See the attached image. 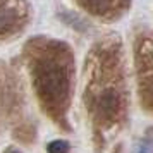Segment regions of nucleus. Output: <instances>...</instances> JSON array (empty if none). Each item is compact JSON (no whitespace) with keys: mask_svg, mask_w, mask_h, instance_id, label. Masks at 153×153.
I'll list each match as a JSON object with an SVG mask.
<instances>
[{"mask_svg":"<svg viewBox=\"0 0 153 153\" xmlns=\"http://www.w3.org/2000/svg\"><path fill=\"white\" fill-rule=\"evenodd\" d=\"M117 95L115 93H105V95H102V98L98 100V105H100V108H102V112L103 114H114V110L117 108Z\"/></svg>","mask_w":153,"mask_h":153,"instance_id":"nucleus-1","label":"nucleus"},{"mask_svg":"<svg viewBox=\"0 0 153 153\" xmlns=\"http://www.w3.org/2000/svg\"><path fill=\"white\" fill-rule=\"evenodd\" d=\"M14 22V12L7 9H0V31L7 29Z\"/></svg>","mask_w":153,"mask_h":153,"instance_id":"nucleus-2","label":"nucleus"},{"mask_svg":"<svg viewBox=\"0 0 153 153\" xmlns=\"http://www.w3.org/2000/svg\"><path fill=\"white\" fill-rule=\"evenodd\" d=\"M67 152H69V145L62 139H55L48 145V153H67Z\"/></svg>","mask_w":153,"mask_h":153,"instance_id":"nucleus-3","label":"nucleus"},{"mask_svg":"<svg viewBox=\"0 0 153 153\" xmlns=\"http://www.w3.org/2000/svg\"><path fill=\"white\" fill-rule=\"evenodd\" d=\"M10 153H17V152H10Z\"/></svg>","mask_w":153,"mask_h":153,"instance_id":"nucleus-4","label":"nucleus"}]
</instances>
